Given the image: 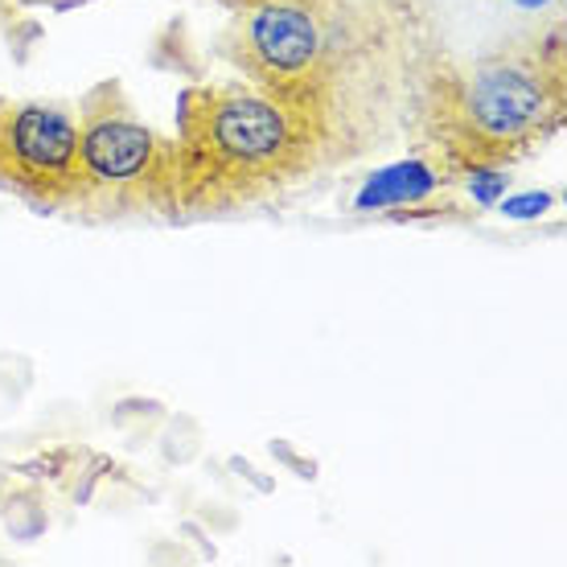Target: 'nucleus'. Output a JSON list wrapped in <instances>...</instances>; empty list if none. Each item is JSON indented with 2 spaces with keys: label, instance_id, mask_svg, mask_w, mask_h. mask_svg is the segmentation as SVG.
Wrapping results in <instances>:
<instances>
[{
  "label": "nucleus",
  "instance_id": "nucleus-8",
  "mask_svg": "<svg viewBox=\"0 0 567 567\" xmlns=\"http://www.w3.org/2000/svg\"><path fill=\"white\" fill-rule=\"evenodd\" d=\"M0 17H21V9H17V0H0Z\"/></svg>",
  "mask_w": 567,
  "mask_h": 567
},
{
  "label": "nucleus",
  "instance_id": "nucleus-6",
  "mask_svg": "<svg viewBox=\"0 0 567 567\" xmlns=\"http://www.w3.org/2000/svg\"><path fill=\"white\" fill-rule=\"evenodd\" d=\"M444 185V173L432 161H408V165H391V169L374 173L370 185L358 198V210H403V206H420V202L436 198Z\"/></svg>",
  "mask_w": 567,
  "mask_h": 567
},
{
  "label": "nucleus",
  "instance_id": "nucleus-7",
  "mask_svg": "<svg viewBox=\"0 0 567 567\" xmlns=\"http://www.w3.org/2000/svg\"><path fill=\"white\" fill-rule=\"evenodd\" d=\"M25 4H50V9H66V4H83V0H17V9Z\"/></svg>",
  "mask_w": 567,
  "mask_h": 567
},
{
  "label": "nucleus",
  "instance_id": "nucleus-4",
  "mask_svg": "<svg viewBox=\"0 0 567 567\" xmlns=\"http://www.w3.org/2000/svg\"><path fill=\"white\" fill-rule=\"evenodd\" d=\"M79 185L83 218H177L173 202V141L156 136L132 112L120 79L83 100L79 120Z\"/></svg>",
  "mask_w": 567,
  "mask_h": 567
},
{
  "label": "nucleus",
  "instance_id": "nucleus-9",
  "mask_svg": "<svg viewBox=\"0 0 567 567\" xmlns=\"http://www.w3.org/2000/svg\"><path fill=\"white\" fill-rule=\"evenodd\" d=\"M518 4H543V0H518Z\"/></svg>",
  "mask_w": 567,
  "mask_h": 567
},
{
  "label": "nucleus",
  "instance_id": "nucleus-3",
  "mask_svg": "<svg viewBox=\"0 0 567 567\" xmlns=\"http://www.w3.org/2000/svg\"><path fill=\"white\" fill-rule=\"evenodd\" d=\"M420 124L449 165V177L497 169L551 136L564 115L559 62L530 45H511L420 83Z\"/></svg>",
  "mask_w": 567,
  "mask_h": 567
},
{
  "label": "nucleus",
  "instance_id": "nucleus-5",
  "mask_svg": "<svg viewBox=\"0 0 567 567\" xmlns=\"http://www.w3.org/2000/svg\"><path fill=\"white\" fill-rule=\"evenodd\" d=\"M0 189L79 214V120L54 103H0Z\"/></svg>",
  "mask_w": 567,
  "mask_h": 567
},
{
  "label": "nucleus",
  "instance_id": "nucleus-1",
  "mask_svg": "<svg viewBox=\"0 0 567 567\" xmlns=\"http://www.w3.org/2000/svg\"><path fill=\"white\" fill-rule=\"evenodd\" d=\"M223 50L309 136L317 165L391 141L412 103V58L391 0H223Z\"/></svg>",
  "mask_w": 567,
  "mask_h": 567
},
{
  "label": "nucleus",
  "instance_id": "nucleus-2",
  "mask_svg": "<svg viewBox=\"0 0 567 567\" xmlns=\"http://www.w3.org/2000/svg\"><path fill=\"white\" fill-rule=\"evenodd\" d=\"M309 136L259 86H198L182 95L173 141L177 218H214L297 189L317 173Z\"/></svg>",
  "mask_w": 567,
  "mask_h": 567
}]
</instances>
